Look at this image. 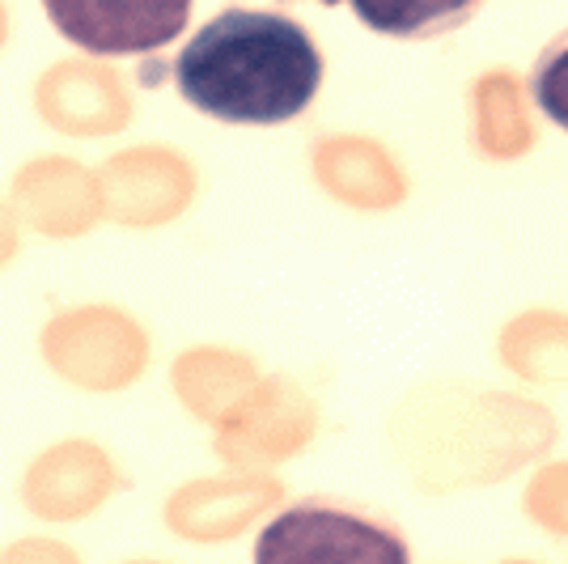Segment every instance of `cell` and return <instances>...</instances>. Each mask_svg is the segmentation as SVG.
<instances>
[{
    "label": "cell",
    "mask_w": 568,
    "mask_h": 564,
    "mask_svg": "<svg viewBox=\"0 0 568 564\" xmlns=\"http://www.w3.org/2000/svg\"><path fill=\"white\" fill-rule=\"evenodd\" d=\"M115 94V77L111 72L81 69V64H60L43 77L39 85V107L48 115L51 128L60 132H98V128H115L106 98Z\"/></svg>",
    "instance_id": "277c9868"
},
{
    "label": "cell",
    "mask_w": 568,
    "mask_h": 564,
    "mask_svg": "<svg viewBox=\"0 0 568 564\" xmlns=\"http://www.w3.org/2000/svg\"><path fill=\"white\" fill-rule=\"evenodd\" d=\"M51 26L72 39L77 48L98 56H128L170 43L191 18V4L162 0V4H85V0H51Z\"/></svg>",
    "instance_id": "3957f363"
},
{
    "label": "cell",
    "mask_w": 568,
    "mask_h": 564,
    "mask_svg": "<svg viewBox=\"0 0 568 564\" xmlns=\"http://www.w3.org/2000/svg\"><path fill=\"white\" fill-rule=\"evenodd\" d=\"M255 564H412L399 531L339 501H302L255 540Z\"/></svg>",
    "instance_id": "7a4b0ae2"
},
{
    "label": "cell",
    "mask_w": 568,
    "mask_h": 564,
    "mask_svg": "<svg viewBox=\"0 0 568 564\" xmlns=\"http://www.w3.org/2000/svg\"><path fill=\"white\" fill-rule=\"evenodd\" d=\"M530 90H535L539 111L568 132V30L544 48L535 77H530Z\"/></svg>",
    "instance_id": "5b68a950"
},
{
    "label": "cell",
    "mask_w": 568,
    "mask_h": 564,
    "mask_svg": "<svg viewBox=\"0 0 568 564\" xmlns=\"http://www.w3.org/2000/svg\"><path fill=\"white\" fill-rule=\"evenodd\" d=\"M174 85L221 123H288L323 85V51L276 9H221L174 56Z\"/></svg>",
    "instance_id": "6da1fadb"
}]
</instances>
